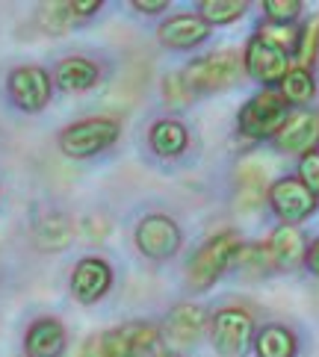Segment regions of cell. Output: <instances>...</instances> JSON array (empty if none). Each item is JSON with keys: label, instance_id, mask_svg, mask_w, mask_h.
Wrapping results in <instances>:
<instances>
[{"label": "cell", "instance_id": "cb8c5ba5", "mask_svg": "<svg viewBox=\"0 0 319 357\" xmlns=\"http://www.w3.org/2000/svg\"><path fill=\"white\" fill-rule=\"evenodd\" d=\"M260 36L263 42H269L272 47L278 50H284V54H296V47H299V39H302V27H296V24H272V21H266L260 24L258 30H254Z\"/></svg>", "mask_w": 319, "mask_h": 357}, {"label": "cell", "instance_id": "8fae6325", "mask_svg": "<svg viewBox=\"0 0 319 357\" xmlns=\"http://www.w3.org/2000/svg\"><path fill=\"white\" fill-rule=\"evenodd\" d=\"M210 328V316L201 304H175V307L165 313L163 319V340L172 342L175 349H186V346H195L201 340V334Z\"/></svg>", "mask_w": 319, "mask_h": 357}, {"label": "cell", "instance_id": "d6986e66", "mask_svg": "<svg viewBox=\"0 0 319 357\" xmlns=\"http://www.w3.org/2000/svg\"><path fill=\"white\" fill-rule=\"evenodd\" d=\"M71 239H74V225L68 215H62V213H45L42 219L33 225V242H36V248H42V251L57 254L66 248Z\"/></svg>", "mask_w": 319, "mask_h": 357}, {"label": "cell", "instance_id": "4316f807", "mask_svg": "<svg viewBox=\"0 0 319 357\" xmlns=\"http://www.w3.org/2000/svg\"><path fill=\"white\" fill-rule=\"evenodd\" d=\"M292 56H296L299 68L311 71V66L319 56V18H313L308 27H302V39H299V47H296V54H292Z\"/></svg>", "mask_w": 319, "mask_h": 357}, {"label": "cell", "instance_id": "30bf717a", "mask_svg": "<svg viewBox=\"0 0 319 357\" xmlns=\"http://www.w3.org/2000/svg\"><path fill=\"white\" fill-rule=\"evenodd\" d=\"M242 66H246V74L254 83H260L266 89L281 86V80H284L287 71L292 68L290 56L284 54V50H278L269 42H263L258 33L246 42V50H242Z\"/></svg>", "mask_w": 319, "mask_h": 357}, {"label": "cell", "instance_id": "f546056e", "mask_svg": "<svg viewBox=\"0 0 319 357\" xmlns=\"http://www.w3.org/2000/svg\"><path fill=\"white\" fill-rule=\"evenodd\" d=\"M299 181L319 198V151L299 160Z\"/></svg>", "mask_w": 319, "mask_h": 357}, {"label": "cell", "instance_id": "2e32d148", "mask_svg": "<svg viewBox=\"0 0 319 357\" xmlns=\"http://www.w3.org/2000/svg\"><path fill=\"white\" fill-rule=\"evenodd\" d=\"M42 27L54 36H62L80 24L92 21L98 12H101V0H68V3H45L42 9Z\"/></svg>", "mask_w": 319, "mask_h": 357}, {"label": "cell", "instance_id": "6da1fadb", "mask_svg": "<svg viewBox=\"0 0 319 357\" xmlns=\"http://www.w3.org/2000/svg\"><path fill=\"white\" fill-rule=\"evenodd\" d=\"M239 248H242V239L234 231H222V234L210 236L186 266V287L193 292L210 289L216 280L234 266Z\"/></svg>", "mask_w": 319, "mask_h": 357}, {"label": "cell", "instance_id": "1f68e13d", "mask_svg": "<svg viewBox=\"0 0 319 357\" xmlns=\"http://www.w3.org/2000/svg\"><path fill=\"white\" fill-rule=\"evenodd\" d=\"M304 269L319 278V236L308 245V257H304Z\"/></svg>", "mask_w": 319, "mask_h": 357}, {"label": "cell", "instance_id": "44dd1931", "mask_svg": "<svg viewBox=\"0 0 319 357\" xmlns=\"http://www.w3.org/2000/svg\"><path fill=\"white\" fill-rule=\"evenodd\" d=\"M80 357H139V354H136L133 342L121 325V328H112V331H104V334L89 337Z\"/></svg>", "mask_w": 319, "mask_h": 357}, {"label": "cell", "instance_id": "e0dca14e", "mask_svg": "<svg viewBox=\"0 0 319 357\" xmlns=\"http://www.w3.org/2000/svg\"><path fill=\"white\" fill-rule=\"evenodd\" d=\"M186 145H189V130H186L184 121H177V119H160V121L151 124V130H148V148L154 151L157 157L175 160V157L184 154Z\"/></svg>", "mask_w": 319, "mask_h": 357}, {"label": "cell", "instance_id": "f1b7e54d", "mask_svg": "<svg viewBox=\"0 0 319 357\" xmlns=\"http://www.w3.org/2000/svg\"><path fill=\"white\" fill-rule=\"evenodd\" d=\"M163 98L169 100L172 107H186L189 100H193L195 95L189 92V86L184 83L181 74H169V77L163 80Z\"/></svg>", "mask_w": 319, "mask_h": 357}, {"label": "cell", "instance_id": "603a6c76", "mask_svg": "<svg viewBox=\"0 0 319 357\" xmlns=\"http://www.w3.org/2000/svg\"><path fill=\"white\" fill-rule=\"evenodd\" d=\"M195 12L210 24V27H225V24H234L248 12L246 0H201L195 6Z\"/></svg>", "mask_w": 319, "mask_h": 357}, {"label": "cell", "instance_id": "d4e9b609", "mask_svg": "<svg viewBox=\"0 0 319 357\" xmlns=\"http://www.w3.org/2000/svg\"><path fill=\"white\" fill-rule=\"evenodd\" d=\"M237 189H239V201L246 204H258L263 198V192H269L266 189V172L260 169V165H239L237 172Z\"/></svg>", "mask_w": 319, "mask_h": 357}, {"label": "cell", "instance_id": "3957f363", "mask_svg": "<svg viewBox=\"0 0 319 357\" xmlns=\"http://www.w3.org/2000/svg\"><path fill=\"white\" fill-rule=\"evenodd\" d=\"M287 116H290V104L284 100V95L278 89H263V92H258L242 104L237 116V133L251 139V142H266V139L272 142Z\"/></svg>", "mask_w": 319, "mask_h": 357}, {"label": "cell", "instance_id": "4dcf8cb0", "mask_svg": "<svg viewBox=\"0 0 319 357\" xmlns=\"http://www.w3.org/2000/svg\"><path fill=\"white\" fill-rule=\"evenodd\" d=\"M136 12H142V15H163L165 9H169V3L165 0H133L131 3Z\"/></svg>", "mask_w": 319, "mask_h": 357}, {"label": "cell", "instance_id": "9c48e42d", "mask_svg": "<svg viewBox=\"0 0 319 357\" xmlns=\"http://www.w3.org/2000/svg\"><path fill=\"white\" fill-rule=\"evenodd\" d=\"M272 148L281 154L308 157L319 151V109H296L272 139Z\"/></svg>", "mask_w": 319, "mask_h": 357}, {"label": "cell", "instance_id": "8992f818", "mask_svg": "<svg viewBox=\"0 0 319 357\" xmlns=\"http://www.w3.org/2000/svg\"><path fill=\"white\" fill-rule=\"evenodd\" d=\"M133 242H136V251L148 260H172L177 251H181V227H177L175 219L163 213H151L145 219H139L136 231H133Z\"/></svg>", "mask_w": 319, "mask_h": 357}, {"label": "cell", "instance_id": "484cf974", "mask_svg": "<svg viewBox=\"0 0 319 357\" xmlns=\"http://www.w3.org/2000/svg\"><path fill=\"white\" fill-rule=\"evenodd\" d=\"M234 266L239 272H248V275H269V272H275L272 257H269V251H266V242L263 245H242Z\"/></svg>", "mask_w": 319, "mask_h": 357}, {"label": "cell", "instance_id": "7c38bea8", "mask_svg": "<svg viewBox=\"0 0 319 357\" xmlns=\"http://www.w3.org/2000/svg\"><path fill=\"white\" fill-rule=\"evenodd\" d=\"M210 24L204 21L198 12H177V15L165 18L157 30V39L169 50H193L210 39Z\"/></svg>", "mask_w": 319, "mask_h": 357}, {"label": "cell", "instance_id": "ffe728a7", "mask_svg": "<svg viewBox=\"0 0 319 357\" xmlns=\"http://www.w3.org/2000/svg\"><path fill=\"white\" fill-rule=\"evenodd\" d=\"M251 349H254V354H258V357H296L299 340H296V334H292L287 325L269 322V325L258 328Z\"/></svg>", "mask_w": 319, "mask_h": 357}, {"label": "cell", "instance_id": "4fadbf2b", "mask_svg": "<svg viewBox=\"0 0 319 357\" xmlns=\"http://www.w3.org/2000/svg\"><path fill=\"white\" fill-rule=\"evenodd\" d=\"M112 287V269L101 257H83L71 272V296L80 304H98Z\"/></svg>", "mask_w": 319, "mask_h": 357}, {"label": "cell", "instance_id": "7402d4cb", "mask_svg": "<svg viewBox=\"0 0 319 357\" xmlns=\"http://www.w3.org/2000/svg\"><path fill=\"white\" fill-rule=\"evenodd\" d=\"M278 92L284 95V100H287L290 107H304V104H311L313 95H316V80H313V71L292 66V68L287 71V77L281 80Z\"/></svg>", "mask_w": 319, "mask_h": 357}, {"label": "cell", "instance_id": "83f0119b", "mask_svg": "<svg viewBox=\"0 0 319 357\" xmlns=\"http://www.w3.org/2000/svg\"><path fill=\"white\" fill-rule=\"evenodd\" d=\"M302 9L299 0H263V15L272 24H296Z\"/></svg>", "mask_w": 319, "mask_h": 357}, {"label": "cell", "instance_id": "7a4b0ae2", "mask_svg": "<svg viewBox=\"0 0 319 357\" xmlns=\"http://www.w3.org/2000/svg\"><path fill=\"white\" fill-rule=\"evenodd\" d=\"M242 74H246V66H242V56L237 50H216V54L186 62L181 77L193 95H213L222 89H231Z\"/></svg>", "mask_w": 319, "mask_h": 357}, {"label": "cell", "instance_id": "5b68a950", "mask_svg": "<svg viewBox=\"0 0 319 357\" xmlns=\"http://www.w3.org/2000/svg\"><path fill=\"white\" fill-rule=\"evenodd\" d=\"M210 342L222 357H239L254 342V319L246 307H219L210 316Z\"/></svg>", "mask_w": 319, "mask_h": 357}, {"label": "cell", "instance_id": "277c9868", "mask_svg": "<svg viewBox=\"0 0 319 357\" xmlns=\"http://www.w3.org/2000/svg\"><path fill=\"white\" fill-rule=\"evenodd\" d=\"M121 136V124L116 119H80L68 127H62L59 133V151L68 160H89L104 154L107 148H112Z\"/></svg>", "mask_w": 319, "mask_h": 357}, {"label": "cell", "instance_id": "9a60e30c", "mask_svg": "<svg viewBox=\"0 0 319 357\" xmlns=\"http://www.w3.org/2000/svg\"><path fill=\"white\" fill-rule=\"evenodd\" d=\"M68 346V331L54 316H39L24 334V357H62Z\"/></svg>", "mask_w": 319, "mask_h": 357}, {"label": "cell", "instance_id": "52a82bcc", "mask_svg": "<svg viewBox=\"0 0 319 357\" xmlns=\"http://www.w3.org/2000/svg\"><path fill=\"white\" fill-rule=\"evenodd\" d=\"M266 201H269V207L281 219V225H299L304 219H311L319 207V198L299 181V174H287L275 181L269 186V192H266Z\"/></svg>", "mask_w": 319, "mask_h": 357}, {"label": "cell", "instance_id": "ac0fdd59", "mask_svg": "<svg viewBox=\"0 0 319 357\" xmlns=\"http://www.w3.org/2000/svg\"><path fill=\"white\" fill-rule=\"evenodd\" d=\"M98 77H101L98 66L86 56H66L54 68V83L62 92H86V89L98 83Z\"/></svg>", "mask_w": 319, "mask_h": 357}, {"label": "cell", "instance_id": "5bb4252c", "mask_svg": "<svg viewBox=\"0 0 319 357\" xmlns=\"http://www.w3.org/2000/svg\"><path fill=\"white\" fill-rule=\"evenodd\" d=\"M266 251L272 257L275 272H296L308 257V239L296 225H278L266 239Z\"/></svg>", "mask_w": 319, "mask_h": 357}, {"label": "cell", "instance_id": "ba28073f", "mask_svg": "<svg viewBox=\"0 0 319 357\" xmlns=\"http://www.w3.org/2000/svg\"><path fill=\"white\" fill-rule=\"evenodd\" d=\"M6 92H9V100L21 112L36 116V112H42L50 104V95H54V77L39 66H18V68L9 71Z\"/></svg>", "mask_w": 319, "mask_h": 357}]
</instances>
